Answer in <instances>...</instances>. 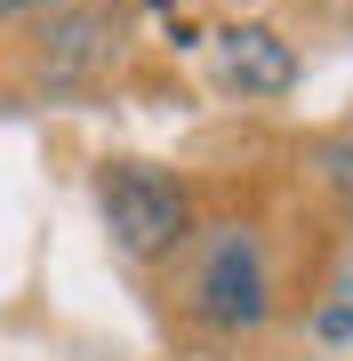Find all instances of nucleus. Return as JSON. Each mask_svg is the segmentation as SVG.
I'll return each instance as SVG.
<instances>
[{
  "instance_id": "423d86ee",
  "label": "nucleus",
  "mask_w": 353,
  "mask_h": 361,
  "mask_svg": "<svg viewBox=\"0 0 353 361\" xmlns=\"http://www.w3.org/2000/svg\"><path fill=\"white\" fill-rule=\"evenodd\" d=\"M49 8H65V0H0V25H32V16H49Z\"/></svg>"
},
{
  "instance_id": "39448f33",
  "label": "nucleus",
  "mask_w": 353,
  "mask_h": 361,
  "mask_svg": "<svg viewBox=\"0 0 353 361\" xmlns=\"http://www.w3.org/2000/svg\"><path fill=\"white\" fill-rule=\"evenodd\" d=\"M314 169H321L329 193H337V209L353 217V137H314Z\"/></svg>"
},
{
  "instance_id": "20e7f679",
  "label": "nucleus",
  "mask_w": 353,
  "mask_h": 361,
  "mask_svg": "<svg viewBox=\"0 0 353 361\" xmlns=\"http://www.w3.org/2000/svg\"><path fill=\"white\" fill-rule=\"evenodd\" d=\"M209 65H217V89L241 97V104H281V97H297V80H305L297 40H281L273 25H217Z\"/></svg>"
},
{
  "instance_id": "7ed1b4c3",
  "label": "nucleus",
  "mask_w": 353,
  "mask_h": 361,
  "mask_svg": "<svg viewBox=\"0 0 353 361\" xmlns=\"http://www.w3.org/2000/svg\"><path fill=\"white\" fill-rule=\"evenodd\" d=\"M120 56H129L120 0H65V8L32 16L25 49H16V80H25V97H89L120 73Z\"/></svg>"
},
{
  "instance_id": "f257e3e1",
  "label": "nucleus",
  "mask_w": 353,
  "mask_h": 361,
  "mask_svg": "<svg viewBox=\"0 0 353 361\" xmlns=\"http://www.w3.org/2000/svg\"><path fill=\"white\" fill-rule=\"evenodd\" d=\"M161 305L193 337H257L281 313V265L257 217H201L161 265Z\"/></svg>"
},
{
  "instance_id": "f03ea898",
  "label": "nucleus",
  "mask_w": 353,
  "mask_h": 361,
  "mask_svg": "<svg viewBox=\"0 0 353 361\" xmlns=\"http://www.w3.org/2000/svg\"><path fill=\"white\" fill-rule=\"evenodd\" d=\"M89 193H97V225H105V241H113L129 265H144V273H161L185 241H193V225H201L193 185H185L177 169H161V161H137V153L97 161V185H89Z\"/></svg>"
}]
</instances>
